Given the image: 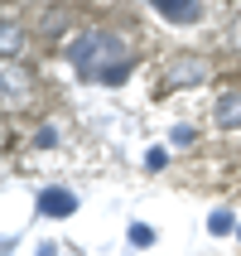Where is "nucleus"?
<instances>
[{
  "label": "nucleus",
  "mask_w": 241,
  "mask_h": 256,
  "mask_svg": "<svg viewBox=\"0 0 241 256\" xmlns=\"http://www.w3.org/2000/svg\"><path fill=\"white\" fill-rule=\"evenodd\" d=\"M24 102H34V87L24 82V72L14 63H5V112H19Z\"/></svg>",
  "instance_id": "4"
},
{
  "label": "nucleus",
  "mask_w": 241,
  "mask_h": 256,
  "mask_svg": "<svg viewBox=\"0 0 241 256\" xmlns=\"http://www.w3.org/2000/svg\"><path fill=\"white\" fill-rule=\"evenodd\" d=\"M193 140V126H174V145H188Z\"/></svg>",
  "instance_id": "11"
},
{
  "label": "nucleus",
  "mask_w": 241,
  "mask_h": 256,
  "mask_svg": "<svg viewBox=\"0 0 241 256\" xmlns=\"http://www.w3.org/2000/svg\"><path fill=\"white\" fill-rule=\"evenodd\" d=\"M145 170H164V150H150L145 155Z\"/></svg>",
  "instance_id": "10"
},
{
  "label": "nucleus",
  "mask_w": 241,
  "mask_h": 256,
  "mask_svg": "<svg viewBox=\"0 0 241 256\" xmlns=\"http://www.w3.org/2000/svg\"><path fill=\"white\" fill-rule=\"evenodd\" d=\"M208 78H213V63L203 54H179L169 63V72H164V87H198Z\"/></svg>",
  "instance_id": "2"
},
{
  "label": "nucleus",
  "mask_w": 241,
  "mask_h": 256,
  "mask_svg": "<svg viewBox=\"0 0 241 256\" xmlns=\"http://www.w3.org/2000/svg\"><path fill=\"white\" fill-rule=\"evenodd\" d=\"M232 228H237V218H232V213H222V208H217V213L208 218V232H213V237H227Z\"/></svg>",
  "instance_id": "7"
},
{
  "label": "nucleus",
  "mask_w": 241,
  "mask_h": 256,
  "mask_svg": "<svg viewBox=\"0 0 241 256\" xmlns=\"http://www.w3.org/2000/svg\"><path fill=\"white\" fill-rule=\"evenodd\" d=\"M213 121H217L222 130H237V126H241V92H237V87L217 97V106H213Z\"/></svg>",
  "instance_id": "5"
},
{
  "label": "nucleus",
  "mask_w": 241,
  "mask_h": 256,
  "mask_svg": "<svg viewBox=\"0 0 241 256\" xmlns=\"http://www.w3.org/2000/svg\"><path fill=\"white\" fill-rule=\"evenodd\" d=\"M150 242H155V228L135 222V228H130V246H150Z\"/></svg>",
  "instance_id": "9"
},
{
  "label": "nucleus",
  "mask_w": 241,
  "mask_h": 256,
  "mask_svg": "<svg viewBox=\"0 0 241 256\" xmlns=\"http://www.w3.org/2000/svg\"><path fill=\"white\" fill-rule=\"evenodd\" d=\"M150 5H155L164 20H174V24H193V20L203 14V5H198V0H150Z\"/></svg>",
  "instance_id": "6"
},
{
  "label": "nucleus",
  "mask_w": 241,
  "mask_h": 256,
  "mask_svg": "<svg viewBox=\"0 0 241 256\" xmlns=\"http://www.w3.org/2000/svg\"><path fill=\"white\" fill-rule=\"evenodd\" d=\"M72 63H77L87 78H106L116 63H130V54H126V39H121V34L92 29V34H82V39L72 44Z\"/></svg>",
  "instance_id": "1"
},
{
  "label": "nucleus",
  "mask_w": 241,
  "mask_h": 256,
  "mask_svg": "<svg viewBox=\"0 0 241 256\" xmlns=\"http://www.w3.org/2000/svg\"><path fill=\"white\" fill-rule=\"evenodd\" d=\"M0 48H5V63L19 54V29H14V24H5V39H0Z\"/></svg>",
  "instance_id": "8"
},
{
  "label": "nucleus",
  "mask_w": 241,
  "mask_h": 256,
  "mask_svg": "<svg viewBox=\"0 0 241 256\" xmlns=\"http://www.w3.org/2000/svg\"><path fill=\"white\" fill-rule=\"evenodd\" d=\"M39 213L43 218H72L77 213V194H72V188H43L39 194Z\"/></svg>",
  "instance_id": "3"
}]
</instances>
